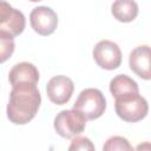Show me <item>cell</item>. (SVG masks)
Here are the masks:
<instances>
[{"label": "cell", "mask_w": 151, "mask_h": 151, "mask_svg": "<svg viewBox=\"0 0 151 151\" xmlns=\"http://www.w3.org/2000/svg\"><path fill=\"white\" fill-rule=\"evenodd\" d=\"M41 103L40 92L37 85L12 87L7 104V118L17 125H25L31 122Z\"/></svg>", "instance_id": "obj_1"}, {"label": "cell", "mask_w": 151, "mask_h": 151, "mask_svg": "<svg viewBox=\"0 0 151 151\" xmlns=\"http://www.w3.org/2000/svg\"><path fill=\"white\" fill-rule=\"evenodd\" d=\"M117 116L127 123H136L144 119L149 112V105L139 92H127L114 98Z\"/></svg>", "instance_id": "obj_2"}, {"label": "cell", "mask_w": 151, "mask_h": 151, "mask_svg": "<svg viewBox=\"0 0 151 151\" xmlns=\"http://www.w3.org/2000/svg\"><path fill=\"white\" fill-rule=\"evenodd\" d=\"M73 109L79 111L86 120H93L105 112L106 99L98 88H85L79 93Z\"/></svg>", "instance_id": "obj_3"}, {"label": "cell", "mask_w": 151, "mask_h": 151, "mask_svg": "<svg viewBox=\"0 0 151 151\" xmlns=\"http://www.w3.org/2000/svg\"><path fill=\"white\" fill-rule=\"evenodd\" d=\"M54 130L63 138L71 139L80 134L86 126V118L77 110H64L54 118Z\"/></svg>", "instance_id": "obj_4"}, {"label": "cell", "mask_w": 151, "mask_h": 151, "mask_svg": "<svg viewBox=\"0 0 151 151\" xmlns=\"http://www.w3.org/2000/svg\"><path fill=\"white\" fill-rule=\"evenodd\" d=\"M25 25L26 20L22 12L13 8L7 1L0 0V32L14 38L24 32Z\"/></svg>", "instance_id": "obj_5"}, {"label": "cell", "mask_w": 151, "mask_h": 151, "mask_svg": "<svg viewBox=\"0 0 151 151\" xmlns=\"http://www.w3.org/2000/svg\"><path fill=\"white\" fill-rule=\"evenodd\" d=\"M93 59L104 70H116L122 63L119 46L111 40H100L93 48Z\"/></svg>", "instance_id": "obj_6"}, {"label": "cell", "mask_w": 151, "mask_h": 151, "mask_svg": "<svg viewBox=\"0 0 151 151\" xmlns=\"http://www.w3.org/2000/svg\"><path fill=\"white\" fill-rule=\"evenodd\" d=\"M29 22L34 32L46 37L55 31L58 26V15L52 8L47 6H39L32 9L29 14Z\"/></svg>", "instance_id": "obj_7"}, {"label": "cell", "mask_w": 151, "mask_h": 151, "mask_svg": "<svg viewBox=\"0 0 151 151\" xmlns=\"http://www.w3.org/2000/svg\"><path fill=\"white\" fill-rule=\"evenodd\" d=\"M74 91V84L66 76H55L50 79L46 86V92L50 100L57 105L66 104Z\"/></svg>", "instance_id": "obj_8"}, {"label": "cell", "mask_w": 151, "mask_h": 151, "mask_svg": "<svg viewBox=\"0 0 151 151\" xmlns=\"http://www.w3.org/2000/svg\"><path fill=\"white\" fill-rule=\"evenodd\" d=\"M8 79L12 87L37 85L39 80V71L33 64L22 61L12 67L8 74Z\"/></svg>", "instance_id": "obj_9"}, {"label": "cell", "mask_w": 151, "mask_h": 151, "mask_svg": "<svg viewBox=\"0 0 151 151\" xmlns=\"http://www.w3.org/2000/svg\"><path fill=\"white\" fill-rule=\"evenodd\" d=\"M129 66L142 79L149 80L151 78L150 70V47L147 45L137 46L129 57Z\"/></svg>", "instance_id": "obj_10"}, {"label": "cell", "mask_w": 151, "mask_h": 151, "mask_svg": "<svg viewBox=\"0 0 151 151\" xmlns=\"http://www.w3.org/2000/svg\"><path fill=\"white\" fill-rule=\"evenodd\" d=\"M111 13L120 22H131L138 15V5L134 0H114Z\"/></svg>", "instance_id": "obj_11"}, {"label": "cell", "mask_w": 151, "mask_h": 151, "mask_svg": "<svg viewBox=\"0 0 151 151\" xmlns=\"http://www.w3.org/2000/svg\"><path fill=\"white\" fill-rule=\"evenodd\" d=\"M110 92L116 98L127 92H139L138 84L126 74H118L110 81Z\"/></svg>", "instance_id": "obj_12"}, {"label": "cell", "mask_w": 151, "mask_h": 151, "mask_svg": "<svg viewBox=\"0 0 151 151\" xmlns=\"http://www.w3.org/2000/svg\"><path fill=\"white\" fill-rule=\"evenodd\" d=\"M14 48L15 44L13 37L4 32H0V64L5 63L11 58V55L14 52Z\"/></svg>", "instance_id": "obj_13"}, {"label": "cell", "mask_w": 151, "mask_h": 151, "mask_svg": "<svg viewBox=\"0 0 151 151\" xmlns=\"http://www.w3.org/2000/svg\"><path fill=\"white\" fill-rule=\"evenodd\" d=\"M103 150L105 151H114V150H132V146L130 145L129 140L120 136H113L106 140V143L103 146Z\"/></svg>", "instance_id": "obj_14"}, {"label": "cell", "mask_w": 151, "mask_h": 151, "mask_svg": "<svg viewBox=\"0 0 151 151\" xmlns=\"http://www.w3.org/2000/svg\"><path fill=\"white\" fill-rule=\"evenodd\" d=\"M68 150H94V145L92 142L86 137H80L79 134L73 137L71 145L68 146Z\"/></svg>", "instance_id": "obj_15"}, {"label": "cell", "mask_w": 151, "mask_h": 151, "mask_svg": "<svg viewBox=\"0 0 151 151\" xmlns=\"http://www.w3.org/2000/svg\"><path fill=\"white\" fill-rule=\"evenodd\" d=\"M29 1H32V2H38V1H41V0H29Z\"/></svg>", "instance_id": "obj_16"}]
</instances>
